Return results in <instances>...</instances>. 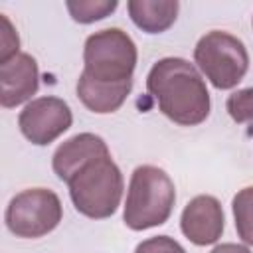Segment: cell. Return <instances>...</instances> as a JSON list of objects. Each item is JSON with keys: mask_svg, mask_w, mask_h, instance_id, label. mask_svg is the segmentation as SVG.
<instances>
[{"mask_svg": "<svg viewBox=\"0 0 253 253\" xmlns=\"http://www.w3.org/2000/svg\"><path fill=\"white\" fill-rule=\"evenodd\" d=\"M117 0H67L65 8L69 16L79 24H93L117 10Z\"/></svg>", "mask_w": 253, "mask_h": 253, "instance_id": "14", "label": "cell"}, {"mask_svg": "<svg viewBox=\"0 0 253 253\" xmlns=\"http://www.w3.org/2000/svg\"><path fill=\"white\" fill-rule=\"evenodd\" d=\"M63 217L59 196L47 188H28L6 206L4 221L10 233L22 239H38L51 233Z\"/></svg>", "mask_w": 253, "mask_h": 253, "instance_id": "6", "label": "cell"}, {"mask_svg": "<svg viewBox=\"0 0 253 253\" xmlns=\"http://www.w3.org/2000/svg\"><path fill=\"white\" fill-rule=\"evenodd\" d=\"M40 87L38 61L20 51L14 57L0 63V105L4 109H14L30 101Z\"/></svg>", "mask_w": 253, "mask_h": 253, "instance_id": "9", "label": "cell"}, {"mask_svg": "<svg viewBox=\"0 0 253 253\" xmlns=\"http://www.w3.org/2000/svg\"><path fill=\"white\" fill-rule=\"evenodd\" d=\"M128 16L132 24L146 34L166 32L178 18V0H128Z\"/></svg>", "mask_w": 253, "mask_h": 253, "instance_id": "12", "label": "cell"}, {"mask_svg": "<svg viewBox=\"0 0 253 253\" xmlns=\"http://www.w3.org/2000/svg\"><path fill=\"white\" fill-rule=\"evenodd\" d=\"M176 202V186L166 170L142 164L130 174L123 221L132 231H144L168 221Z\"/></svg>", "mask_w": 253, "mask_h": 253, "instance_id": "2", "label": "cell"}, {"mask_svg": "<svg viewBox=\"0 0 253 253\" xmlns=\"http://www.w3.org/2000/svg\"><path fill=\"white\" fill-rule=\"evenodd\" d=\"M138 49L121 28H105L91 34L83 45V73L95 81L121 83L132 79Z\"/></svg>", "mask_w": 253, "mask_h": 253, "instance_id": "4", "label": "cell"}, {"mask_svg": "<svg viewBox=\"0 0 253 253\" xmlns=\"http://www.w3.org/2000/svg\"><path fill=\"white\" fill-rule=\"evenodd\" d=\"M0 22H2V30H0V63H2L14 57L16 53H20V38L6 14H0Z\"/></svg>", "mask_w": 253, "mask_h": 253, "instance_id": "16", "label": "cell"}, {"mask_svg": "<svg viewBox=\"0 0 253 253\" xmlns=\"http://www.w3.org/2000/svg\"><path fill=\"white\" fill-rule=\"evenodd\" d=\"M130 89H132V79L121 81V83H105V81L91 79L83 71L75 87L79 101L91 113H97V115H109L119 111L125 105L126 97L130 95Z\"/></svg>", "mask_w": 253, "mask_h": 253, "instance_id": "11", "label": "cell"}, {"mask_svg": "<svg viewBox=\"0 0 253 253\" xmlns=\"http://www.w3.org/2000/svg\"><path fill=\"white\" fill-rule=\"evenodd\" d=\"M251 26H253V18H251Z\"/></svg>", "mask_w": 253, "mask_h": 253, "instance_id": "19", "label": "cell"}, {"mask_svg": "<svg viewBox=\"0 0 253 253\" xmlns=\"http://www.w3.org/2000/svg\"><path fill=\"white\" fill-rule=\"evenodd\" d=\"M225 227V215L219 200L210 194L192 198L180 215V229L188 241L198 247L217 243Z\"/></svg>", "mask_w": 253, "mask_h": 253, "instance_id": "8", "label": "cell"}, {"mask_svg": "<svg viewBox=\"0 0 253 253\" xmlns=\"http://www.w3.org/2000/svg\"><path fill=\"white\" fill-rule=\"evenodd\" d=\"M134 253H188L174 237L168 235H156L140 241L134 249Z\"/></svg>", "mask_w": 253, "mask_h": 253, "instance_id": "17", "label": "cell"}, {"mask_svg": "<svg viewBox=\"0 0 253 253\" xmlns=\"http://www.w3.org/2000/svg\"><path fill=\"white\" fill-rule=\"evenodd\" d=\"M194 61L206 79L219 91L233 89L249 69L245 43L223 30L204 34L194 47Z\"/></svg>", "mask_w": 253, "mask_h": 253, "instance_id": "5", "label": "cell"}, {"mask_svg": "<svg viewBox=\"0 0 253 253\" xmlns=\"http://www.w3.org/2000/svg\"><path fill=\"white\" fill-rule=\"evenodd\" d=\"M225 109L237 125H249L253 132V85L233 91L225 101Z\"/></svg>", "mask_w": 253, "mask_h": 253, "instance_id": "15", "label": "cell"}, {"mask_svg": "<svg viewBox=\"0 0 253 253\" xmlns=\"http://www.w3.org/2000/svg\"><path fill=\"white\" fill-rule=\"evenodd\" d=\"M67 186L69 198L79 213L91 219H105L119 210L125 180L121 168L109 154L85 164Z\"/></svg>", "mask_w": 253, "mask_h": 253, "instance_id": "3", "label": "cell"}, {"mask_svg": "<svg viewBox=\"0 0 253 253\" xmlns=\"http://www.w3.org/2000/svg\"><path fill=\"white\" fill-rule=\"evenodd\" d=\"M146 89L158 111L180 126H196L210 117L211 101L206 81L184 57L158 59L146 75Z\"/></svg>", "mask_w": 253, "mask_h": 253, "instance_id": "1", "label": "cell"}, {"mask_svg": "<svg viewBox=\"0 0 253 253\" xmlns=\"http://www.w3.org/2000/svg\"><path fill=\"white\" fill-rule=\"evenodd\" d=\"M73 125L69 105L53 95L32 99L18 115L22 134L36 146H47Z\"/></svg>", "mask_w": 253, "mask_h": 253, "instance_id": "7", "label": "cell"}, {"mask_svg": "<svg viewBox=\"0 0 253 253\" xmlns=\"http://www.w3.org/2000/svg\"><path fill=\"white\" fill-rule=\"evenodd\" d=\"M109 154V146L99 134L79 132L57 146L51 158V168L55 176L67 184L85 164Z\"/></svg>", "mask_w": 253, "mask_h": 253, "instance_id": "10", "label": "cell"}, {"mask_svg": "<svg viewBox=\"0 0 253 253\" xmlns=\"http://www.w3.org/2000/svg\"><path fill=\"white\" fill-rule=\"evenodd\" d=\"M210 253H251V249L241 243H219Z\"/></svg>", "mask_w": 253, "mask_h": 253, "instance_id": "18", "label": "cell"}, {"mask_svg": "<svg viewBox=\"0 0 253 253\" xmlns=\"http://www.w3.org/2000/svg\"><path fill=\"white\" fill-rule=\"evenodd\" d=\"M237 235L245 245H253V186L241 188L231 200Z\"/></svg>", "mask_w": 253, "mask_h": 253, "instance_id": "13", "label": "cell"}]
</instances>
